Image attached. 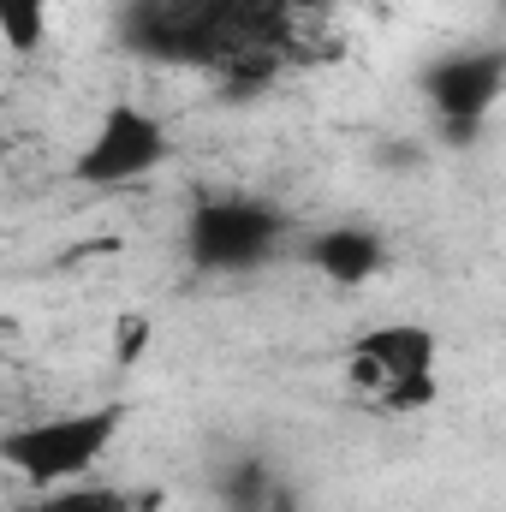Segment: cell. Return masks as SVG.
I'll return each instance as SVG.
<instances>
[{
	"label": "cell",
	"instance_id": "52a82bcc",
	"mask_svg": "<svg viewBox=\"0 0 506 512\" xmlns=\"http://www.w3.org/2000/svg\"><path fill=\"white\" fill-rule=\"evenodd\" d=\"M155 507H161V489H120V483L78 477V483L42 489L30 512H155Z\"/></svg>",
	"mask_w": 506,
	"mask_h": 512
},
{
	"label": "cell",
	"instance_id": "5b68a950",
	"mask_svg": "<svg viewBox=\"0 0 506 512\" xmlns=\"http://www.w3.org/2000/svg\"><path fill=\"white\" fill-rule=\"evenodd\" d=\"M506 90V54L501 48H465L447 54L423 72V96L435 108V126L447 131V143H477V131L489 126L495 102Z\"/></svg>",
	"mask_w": 506,
	"mask_h": 512
},
{
	"label": "cell",
	"instance_id": "ba28073f",
	"mask_svg": "<svg viewBox=\"0 0 506 512\" xmlns=\"http://www.w3.org/2000/svg\"><path fill=\"white\" fill-rule=\"evenodd\" d=\"M221 507L227 512H292V489L274 477L268 459H233L227 483H221Z\"/></svg>",
	"mask_w": 506,
	"mask_h": 512
},
{
	"label": "cell",
	"instance_id": "6da1fadb",
	"mask_svg": "<svg viewBox=\"0 0 506 512\" xmlns=\"http://www.w3.org/2000/svg\"><path fill=\"white\" fill-rule=\"evenodd\" d=\"M120 429H126V405L120 399L78 405V411H54V417H36V423L6 429L0 435V465L42 495V489L96 477V465L108 459V447L120 441Z\"/></svg>",
	"mask_w": 506,
	"mask_h": 512
},
{
	"label": "cell",
	"instance_id": "7a4b0ae2",
	"mask_svg": "<svg viewBox=\"0 0 506 512\" xmlns=\"http://www.w3.org/2000/svg\"><path fill=\"white\" fill-rule=\"evenodd\" d=\"M441 340H435V328H423V322H376V328H364L358 340H352V352H346V376L352 387L381 405V411H393V417H411V411H429L435 399H441Z\"/></svg>",
	"mask_w": 506,
	"mask_h": 512
},
{
	"label": "cell",
	"instance_id": "3957f363",
	"mask_svg": "<svg viewBox=\"0 0 506 512\" xmlns=\"http://www.w3.org/2000/svg\"><path fill=\"white\" fill-rule=\"evenodd\" d=\"M292 239L286 209L262 197H197L185 215V256L203 274H256Z\"/></svg>",
	"mask_w": 506,
	"mask_h": 512
},
{
	"label": "cell",
	"instance_id": "8992f818",
	"mask_svg": "<svg viewBox=\"0 0 506 512\" xmlns=\"http://www.w3.org/2000/svg\"><path fill=\"white\" fill-rule=\"evenodd\" d=\"M310 268L328 280V286H370L381 268H387V239H381L376 227H358V221H340V227H322L310 245Z\"/></svg>",
	"mask_w": 506,
	"mask_h": 512
},
{
	"label": "cell",
	"instance_id": "30bf717a",
	"mask_svg": "<svg viewBox=\"0 0 506 512\" xmlns=\"http://www.w3.org/2000/svg\"><path fill=\"white\" fill-rule=\"evenodd\" d=\"M143 340H149V322H143V316L120 322V328H114V358H120V364H137V358H143Z\"/></svg>",
	"mask_w": 506,
	"mask_h": 512
},
{
	"label": "cell",
	"instance_id": "9c48e42d",
	"mask_svg": "<svg viewBox=\"0 0 506 512\" xmlns=\"http://www.w3.org/2000/svg\"><path fill=\"white\" fill-rule=\"evenodd\" d=\"M0 42L18 60L42 54V42H48V0H0Z\"/></svg>",
	"mask_w": 506,
	"mask_h": 512
},
{
	"label": "cell",
	"instance_id": "277c9868",
	"mask_svg": "<svg viewBox=\"0 0 506 512\" xmlns=\"http://www.w3.org/2000/svg\"><path fill=\"white\" fill-rule=\"evenodd\" d=\"M167 149H173V137L155 114H143L131 102H114L96 120V131L84 137V149L72 161V179L90 185V191H120V185H137V179L161 173Z\"/></svg>",
	"mask_w": 506,
	"mask_h": 512
}]
</instances>
